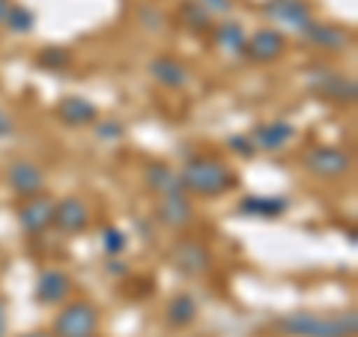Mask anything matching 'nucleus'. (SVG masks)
Listing matches in <instances>:
<instances>
[{
    "mask_svg": "<svg viewBox=\"0 0 358 337\" xmlns=\"http://www.w3.org/2000/svg\"><path fill=\"white\" fill-rule=\"evenodd\" d=\"M179 182H182L185 194H197V197H221L239 185V176L230 171L224 162L212 159V155H200L182 164L179 171Z\"/></svg>",
    "mask_w": 358,
    "mask_h": 337,
    "instance_id": "obj_1",
    "label": "nucleus"
},
{
    "mask_svg": "<svg viewBox=\"0 0 358 337\" xmlns=\"http://www.w3.org/2000/svg\"><path fill=\"white\" fill-rule=\"evenodd\" d=\"M278 325L289 337H355L358 317L355 310L329 313V317H320L313 310H293L278 320Z\"/></svg>",
    "mask_w": 358,
    "mask_h": 337,
    "instance_id": "obj_2",
    "label": "nucleus"
},
{
    "mask_svg": "<svg viewBox=\"0 0 358 337\" xmlns=\"http://www.w3.org/2000/svg\"><path fill=\"white\" fill-rule=\"evenodd\" d=\"M308 89L313 96L326 99L334 105H352L358 96V87L352 78H346L341 72L329 69V66H310L308 69Z\"/></svg>",
    "mask_w": 358,
    "mask_h": 337,
    "instance_id": "obj_3",
    "label": "nucleus"
},
{
    "mask_svg": "<svg viewBox=\"0 0 358 337\" xmlns=\"http://www.w3.org/2000/svg\"><path fill=\"white\" fill-rule=\"evenodd\" d=\"M99 310L90 301H72L54 320V337H96Z\"/></svg>",
    "mask_w": 358,
    "mask_h": 337,
    "instance_id": "obj_4",
    "label": "nucleus"
},
{
    "mask_svg": "<svg viewBox=\"0 0 358 337\" xmlns=\"http://www.w3.org/2000/svg\"><path fill=\"white\" fill-rule=\"evenodd\" d=\"M305 167L313 176L338 179L343 173H350L352 159H350V152H343L341 147H326V143H320V147H310L305 152Z\"/></svg>",
    "mask_w": 358,
    "mask_h": 337,
    "instance_id": "obj_5",
    "label": "nucleus"
},
{
    "mask_svg": "<svg viewBox=\"0 0 358 337\" xmlns=\"http://www.w3.org/2000/svg\"><path fill=\"white\" fill-rule=\"evenodd\" d=\"M51 221H54V200L45 194V191L27 197L24 203H21V209H18V224H21V230H24L27 236L45 233L51 227Z\"/></svg>",
    "mask_w": 358,
    "mask_h": 337,
    "instance_id": "obj_6",
    "label": "nucleus"
},
{
    "mask_svg": "<svg viewBox=\"0 0 358 337\" xmlns=\"http://www.w3.org/2000/svg\"><path fill=\"white\" fill-rule=\"evenodd\" d=\"M54 227L66 236L84 233L90 227V206L81 197H63L60 203H54Z\"/></svg>",
    "mask_w": 358,
    "mask_h": 337,
    "instance_id": "obj_7",
    "label": "nucleus"
},
{
    "mask_svg": "<svg viewBox=\"0 0 358 337\" xmlns=\"http://www.w3.org/2000/svg\"><path fill=\"white\" fill-rule=\"evenodd\" d=\"M155 218H159L164 227H171V230H182V227H188V224L194 221V206H192V200H188L185 191H179V194H167V197H159Z\"/></svg>",
    "mask_w": 358,
    "mask_h": 337,
    "instance_id": "obj_8",
    "label": "nucleus"
},
{
    "mask_svg": "<svg viewBox=\"0 0 358 337\" xmlns=\"http://www.w3.org/2000/svg\"><path fill=\"white\" fill-rule=\"evenodd\" d=\"M242 54H248V57L257 60V63H272V60H278L284 54V33L281 30H272V27L257 30L254 36L245 42V51Z\"/></svg>",
    "mask_w": 358,
    "mask_h": 337,
    "instance_id": "obj_9",
    "label": "nucleus"
},
{
    "mask_svg": "<svg viewBox=\"0 0 358 337\" xmlns=\"http://www.w3.org/2000/svg\"><path fill=\"white\" fill-rule=\"evenodd\" d=\"M173 266H176V272L197 278L212 268V257L200 242H179L173 248Z\"/></svg>",
    "mask_w": 358,
    "mask_h": 337,
    "instance_id": "obj_10",
    "label": "nucleus"
},
{
    "mask_svg": "<svg viewBox=\"0 0 358 337\" xmlns=\"http://www.w3.org/2000/svg\"><path fill=\"white\" fill-rule=\"evenodd\" d=\"M266 15L275 18L278 24H287L293 30H305L310 24V6L305 3V0H272V3L266 6Z\"/></svg>",
    "mask_w": 358,
    "mask_h": 337,
    "instance_id": "obj_11",
    "label": "nucleus"
},
{
    "mask_svg": "<svg viewBox=\"0 0 358 337\" xmlns=\"http://www.w3.org/2000/svg\"><path fill=\"white\" fill-rule=\"evenodd\" d=\"M9 188H13L18 197H33V194H39V191H45L42 167L33 162H15L9 167Z\"/></svg>",
    "mask_w": 358,
    "mask_h": 337,
    "instance_id": "obj_12",
    "label": "nucleus"
},
{
    "mask_svg": "<svg viewBox=\"0 0 358 337\" xmlns=\"http://www.w3.org/2000/svg\"><path fill=\"white\" fill-rule=\"evenodd\" d=\"M72 280L60 268H45L36 280V301L39 305H60V301L69 299Z\"/></svg>",
    "mask_w": 358,
    "mask_h": 337,
    "instance_id": "obj_13",
    "label": "nucleus"
},
{
    "mask_svg": "<svg viewBox=\"0 0 358 337\" xmlns=\"http://www.w3.org/2000/svg\"><path fill=\"white\" fill-rule=\"evenodd\" d=\"M287 197H266V194H248L239 200V215L242 218H263L275 221L287 212Z\"/></svg>",
    "mask_w": 358,
    "mask_h": 337,
    "instance_id": "obj_14",
    "label": "nucleus"
},
{
    "mask_svg": "<svg viewBox=\"0 0 358 337\" xmlns=\"http://www.w3.org/2000/svg\"><path fill=\"white\" fill-rule=\"evenodd\" d=\"M301 36H305L308 42H313L317 48H322V51H343L346 45L352 42V36L343 27H338V24H320V21H310V24L301 30Z\"/></svg>",
    "mask_w": 358,
    "mask_h": 337,
    "instance_id": "obj_15",
    "label": "nucleus"
},
{
    "mask_svg": "<svg viewBox=\"0 0 358 337\" xmlns=\"http://www.w3.org/2000/svg\"><path fill=\"white\" fill-rule=\"evenodd\" d=\"M293 134H296V129L289 126V122H284V120H272V122H263V126H257L254 129V147L257 150H284L289 141H293Z\"/></svg>",
    "mask_w": 358,
    "mask_h": 337,
    "instance_id": "obj_16",
    "label": "nucleus"
},
{
    "mask_svg": "<svg viewBox=\"0 0 358 337\" xmlns=\"http://www.w3.org/2000/svg\"><path fill=\"white\" fill-rule=\"evenodd\" d=\"M57 117L66 122V126H90V122H96L99 110L84 96H66L57 102Z\"/></svg>",
    "mask_w": 358,
    "mask_h": 337,
    "instance_id": "obj_17",
    "label": "nucleus"
},
{
    "mask_svg": "<svg viewBox=\"0 0 358 337\" xmlns=\"http://www.w3.org/2000/svg\"><path fill=\"white\" fill-rule=\"evenodd\" d=\"M150 75L159 81L162 87L167 89H182L188 84V69H185V63H179L176 57H155L150 63Z\"/></svg>",
    "mask_w": 358,
    "mask_h": 337,
    "instance_id": "obj_18",
    "label": "nucleus"
},
{
    "mask_svg": "<svg viewBox=\"0 0 358 337\" xmlns=\"http://www.w3.org/2000/svg\"><path fill=\"white\" fill-rule=\"evenodd\" d=\"M147 185H150L159 197L179 194V191H185L182 182H179V173L171 171L167 164H150V167H147Z\"/></svg>",
    "mask_w": 358,
    "mask_h": 337,
    "instance_id": "obj_19",
    "label": "nucleus"
},
{
    "mask_svg": "<svg viewBox=\"0 0 358 337\" xmlns=\"http://www.w3.org/2000/svg\"><path fill=\"white\" fill-rule=\"evenodd\" d=\"M194 320H197V301L188 293L173 296L171 305H167V322H171L173 329H185V325H192Z\"/></svg>",
    "mask_w": 358,
    "mask_h": 337,
    "instance_id": "obj_20",
    "label": "nucleus"
},
{
    "mask_svg": "<svg viewBox=\"0 0 358 337\" xmlns=\"http://www.w3.org/2000/svg\"><path fill=\"white\" fill-rule=\"evenodd\" d=\"M215 42H218V48H224V51L242 54L245 42H248V33H245V27L239 24V21H221V24L215 27Z\"/></svg>",
    "mask_w": 358,
    "mask_h": 337,
    "instance_id": "obj_21",
    "label": "nucleus"
},
{
    "mask_svg": "<svg viewBox=\"0 0 358 337\" xmlns=\"http://www.w3.org/2000/svg\"><path fill=\"white\" fill-rule=\"evenodd\" d=\"M179 21H182L192 33H209V27H212L209 13L197 3V0H185V3L179 6Z\"/></svg>",
    "mask_w": 358,
    "mask_h": 337,
    "instance_id": "obj_22",
    "label": "nucleus"
},
{
    "mask_svg": "<svg viewBox=\"0 0 358 337\" xmlns=\"http://www.w3.org/2000/svg\"><path fill=\"white\" fill-rule=\"evenodd\" d=\"M3 24L13 30V33H21V36H24V33H30L33 24H36V15H33V9L13 3V9H9V15H6Z\"/></svg>",
    "mask_w": 358,
    "mask_h": 337,
    "instance_id": "obj_23",
    "label": "nucleus"
},
{
    "mask_svg": "<svg viewBox=\"0 0 358 337\" xmlns=\"http://www.w3.org/2000/svg\"><path fill=\"white\" fill-rule=\"evenodd\" d=\"M36 63L42 66V69H51V72H60V69H66V66L72 63V54L66 51V48H45L39 57H36Z\"/></svg>",
    "mask_w": 358,
    "mask_h": 337,
    "instance_id": "obj_24",
    "label": "nucleus"
},
{
    "mask_svg": "<svg viewBox=\"0 0 358 337\" xmlns=\"http://www.w3.org/2000/svg\"><path fill=\"white\" fill-rule=\"evenodd\" d=\"M126 245H129V239H126V233L122 230H117V227H105L102 230V248H105L108 257L122 254L126 251Z\"/></svg>",
    "mask_w": 358,
    "mask_h": 337,
    "instance_id": "obj_25",
    "label": "nucleus"
},
{
    "mask_svg": "<svg viewBox=\"0 0 358 337\" xmlns=\"http://www.w3.org/2000/svg\"><path fill=\"white\" fill-rule=\"evenodd\" d=\"M227 147L239 155V159H254L257 155V147H254V141L251 138H245V134H233V138L227 141Z\"/></svg>",
    "mask_w": 358,
    "mask_h": 337,
    "instance_id": "obj_26",
    "label": "nucleus"
},
{
    "mask_svg": "<svg viewBox=\"0 0 358 337\" xmlns=\"http://www.w3.org/2000/svg\"><path fill=\"white\" fill-rule=\"evenodd\" d=\"M122 131H126V129H122L120 120H102V122L96 126V134H99L102 141H120Z\"/></svg>",
    "mask_w": 358,
    "mask_h": 337,
    "instance_id": "obj_27",
    "label": "nucleus"
},
{
    "mask_svg": "<svg viewBox=\"0 0 358 337\" xmlns=\"http://www.w3.org/2000/svg\"><path fill=\"white\" fill-rule=\"evenodd\" d=\"M197 3L203 6L209 15H227L233 9V0H197Z\"/></svg>",
    "mask_w": 358,
    "mask_h": 337,
    "instance_id": "obj_28",
    "label": "nucleus"
},
{
    "mask_svg": "<svg viewBox=\"0 0 358 337\" xmlns=\"http://www.w3.org/2000/svg\"><path fill=\"white\" fill-rule=\"evenodd\" d=\"M13 131H15V120H13V114L0 108V138H9Z\"/></svg>",
    "mask_w": 358,
    "mask_h": 337,
    "instance_id": "obj_29",
    "label": "nucleus"
},
{
    "mask_svg": "<svg viewBox=\"0 0 358 337\" xmlns=\"http://www.w3.org/2000/svg\"><path fill=\"white\" fill-rule=\"evenodd\" d=\"M141 18H143V27H150V30H159V27H162V21H164L162 13H152V9H143V15H141Z\"/></svg>",
    "mask_w": 358,
    "mask_h": 337,
    "instance_id": "obj_30",
    "label": "nucleus"
},
{
    "mask_svg": "<svg viewBox=\"0 0 358 337\" xmlns=\"http://www.w3.org/2000/svg\"><path fill=\"white\" fill-rule=\"evenodd\" d=\"M0 337H6V305L0 299Z\"/></svg>",
    "mask_w": 358,
    "mask_h": 337,
    "instance_id": "obj_31",
    "label": "nucleus"
},
{
    "mask_svg": "<svg viewBox=\"0 0 358 337\" xmlns=\"http://www.w3.org/2000/svg\"><path fill=\"white\" fill-rule=\"evenodd\" d=\"M9 9H13V0H0V24H3V21H6Z\"/></svg>",
    "mask_w": 358,
    "mask_h": 337,
    "instance_id": "obj_32",
    "label": "nucleus"
},
{
    "mask_svg": "<svg viewBox=\"0 0 358 337\" xmlns=\"http://www.w3.org/2000/svg\"><path fill=\"white\" fill-rule=\"evenodd\" d=\"M108 268H110V272H114V275H122V272H126V266H120V263H110Z\"/></svg>",
    "mask_w": 358,
    "mask_h": 337,
    "instance_id": "obj_33",
    "label": "nucleus"
},
{
    "mask_svg": "<svg viewBox=\"0 0 358 337\" xmlns=\"http://www.w3.org/2000/svg\"><path fill=\"white\" fill-rule=\"evenodd\" d=\"M21 337H54V334H48V331H27V334H21Z\"/></svg>",
    "mask_w": 358,
    "mask_h": 337,
    "instance_id": "obj_34",
    "label": "nucleus"
}]
</instances>
